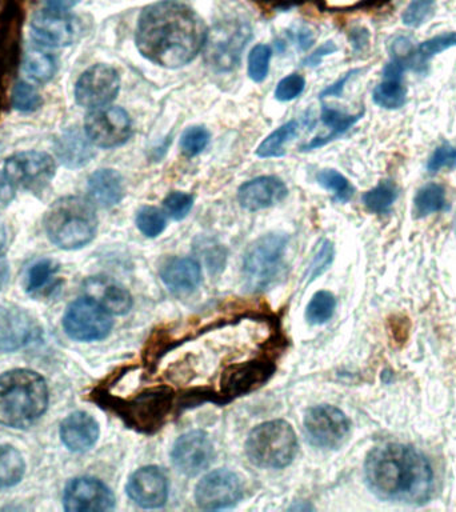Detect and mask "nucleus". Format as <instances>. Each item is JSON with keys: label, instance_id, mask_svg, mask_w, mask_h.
I'll list each match as a JSON object with an SVG mask.
<instances>
[{"label": "nucleus", "instance_id": "obj_1", "mask_svg": "<svg viewBox=\"0 0 456 512\" xmlns=\"http://www.w3.org/2000/svg\"><path fill=\"white\" fill-rule=\"evenodd\" d=\"M203 19L187 4L162 0L140 12L136 47L144 58L164 68L186 66L206 46Z\"/></svg>", "mask_w": 456, "mask_h": 512}, {"label": "nucleus", "instance_id": "obj_2", "mask_svg": "<svg viewBox=\"0 0 456 512\" xmlns=\"http://www.w3.org/2000/svg\"><path fill=\"white\" fill-rule=\"evenodd\" d=\"M364 476L379 499L410 506L426 503L434 486V471L426 456L407 444L375 447L364 463Z\"/></svg>", "mask_w": 456, "mask_h": 512}, {"label": "nucleus", "instance_id": "obj_3", "mask_svg": "<svg viewBox=\"0 0 456 512\" xmlns=\"http://www.w3.org/2000/svg\"><path fill=\"white\" fill-rule=\"evenodd\" d=\"M48 407L46 380L31 370L0 375V424L27 428L42 418Z\"/></svg>", "mask_w": 456, "mask_h": 512}, {"label": "nucleus", "instance_id": "obj_4", "mask_svg": "<svg viewBox=\"0 0 456 512\" xmlns=\"http://www.w3.org/2000/svg\"><path fill=\"white\" fill-rule=\"evenodd\" d=\"M48 239L62 250H79L95 238L98 216L87 199L64 196L56 200L44 216Z\"/></svg>", "mask_w": 456, "mask_h": 512}, {"label": "nucleus", "instance_id": "obj_5", "mask_svg": "<svg viewBox=\"0 0 456 512\" xmlns=\"http://www.w3.org/2000/svg\"><path fill=\"white\" fill-rule=\"evenodd\" d=\"M298 451L295 431L284 420H272L255 427L248 435L246 454L250 462L263 468H283Z\"/></svg>", "mask_w": 456, "mask_h": 512}, {"label": "nucleus", "instance_id": "obj_6", "mask_svg": "<svg viewBox=\"0 0 456 512\" xmlns=\"http://www.w3.org/2000/svg\"><path fill=\"white\" fill-rule=\"evenodd\" d=\"M96 398L99 399V403L106 404L118 412L128 426L139 428L140 431H154L158 428L172 406V394L166 387L154 388L128 400L103 392L96 394Z\"/></svg>", "mask_w": 456, "mask_h": 512}, {"label": "nucleus", "instance_id": "obj_7", "mask_svg": "<svg viewBox=\"0 0 456 512\" xmlns=\"http://www.w3.org/2000/svg\"><path fill=\"white\" fill-rule=\"evenodd\" d=\"M288 238L282 234H267L248 247L243 260V282L248 291L259 292L270 287L283 266Z\"/></svg>", "mask_w": 456, "mask_h": 512}, {"label": "nucleus", "instance_id": "obj_8", "mask_svg": "<svg viewBox=\"0 0 456 512\" xmlns=\"http://www.w3.org/2000/svg\"><path fill=\"white\" fill-rule=\"evenodd\" d=\"M4 172L15 187L42 192L55 178L56 163L47 152L22 151L6 160Z\"/></svg>", "mask_w": 456, "mask_h": 512}, {"label": "nucleus", "instance_id": "obj_9", "mask_svg": "<svg viewBox=\"0 0 456 512\" xmlns=\"http://www.w3.org/2000/svg\"><path fill=\"white\" fill-rule=\"evenodd\" d=\"M64 330L79 342H94L106 338L112 330L111 314L90 298L75 300L63 318Z\"/></svg>", "mask_w": 456, "mask_h": 512}, {"label": "nucleus", "instance_id": "obj_10", "mask_svg": "<svg viewBox=\"0 0 456 512\" xmlns=\"http://www.w3.org/2000/svg\"><path fill=\"white\" fill-rule=\"evenodd\" d=\"M251 28L244 23L228 22L207 36L206 60L216 71H231L238 66Z\"/></svg>", "mask_w": 456, "mask_h": 512}, {"label": "nucleus", "instance_id": "obj_11", "mask_svg": "<svg viewBox=\"0 0 456 512\" xmlns=\"http://www.w3.org/2000/svg\"><path fill=\"white\" fill-rule=\"evenodd\" d=\"M84 134L94 146L115 148L128 142L132 134L130 116L120 107L104 106L88 112Z\"/></svg>", "mask_w": 456, "mask_h": 512}, {"label": "nucleus", "instance_id": "obj_12", "mask_svg": "<svg viewBox=\"0 0 456 512\" xmlns=\"http://www.w3.org/2000/svg\"><path fill=\"white\" fill-rule=\"evenodd\" d=\"M120 78L115 68L95 64L80 75L75 84V100L79 106L94 108L108 106L118 96Z\"/></svg>", "mask_w": 456, "mask_h": 512}, {"label": "nucleus", "instance_id": "obj_13", "mask_svg": "<svg viewBox=\"0 0 456 512\" xmlns=\"http://www.w3.org/2000/svg\"><path fill=\"white\" fill-rule=\"evenodd\" d=\"M31 32L36 40L46 46L66 47L78 40L82 26L67 10L48 7L32 16Z\"/></svg>", "mask_w": 456, "mask_h": 512}, {"label": "nucleus", "instance_id": "obj_14", "mask_svg": "<svg viewBox=\"0 0 456 512\" xmlns=\"http://www.w3.org/2000/svg\"><path fill=\"white\" fill-rule=\"evenodd\" d=\"M304 426L311 443L328 450L342 446L350 432V420L339 408L332 406H318L308 410Z\"/></svg>", "mask_w": 456, "mask_h": 512}, {"label": "nucleus", "instance_id": "obj_15", "mask_svg": "<svg viewBox=\"0 0 456 512\" xmlns=\"http://www.w3.org/2000/svg\"><path fill=\"white\" fill-rule=\"evenodd\" d=\"M243 488L238 475L228 470L210 472L198 483L195 500L203 510H224L242 499Z\"/></svg>", "mask_w": 456, "mask_h": 512}, {"label": "nucleus", "instance_id": "obj_16", "mask_svg": "<svg viewBox=\"0 0 456 512\" xmlns=\"http://www.w3.org/2000/svg\"><path fill=\"white\" fill-rule=\"evenodd\" d=\"M63 504L64 510L70 512L111 511L115 507V496L98 479L76 478L67 484Z\"/></svg>", "mask_w": 456, "mask_h": 512}, {"label": "nucleus", "instance_id": "obj_17", "mask_svg": "<svg viewBox=\"0 0 456 512\" xmlns=\"http://www.w3.org/2000/svg\"><path fill=\"white\" fill-rule=\"evenodd\" d=\"M171 459L182 474L195 476L210 467L214 459V447L203 431L187 432L176 440Z\"/></svg>", "mask_w": 456, "mask_h": 512}, {"label": "nucleus", "instance_id": "obj_18", "mask_svg": "<svg viewBox=\"0 0 456 512\" xmlns=\"http://www.w3.org/2000/svg\"><path fill=\"white\" fill-rule=\"evenodd\" d=\"M38 335V323L23 308L0 307V351L20 350L38 338Z\"/></svg>", "mask_w": 456, "mask_h": 512}, {"label": "nucleus", "instance_id": "obj_19", "mask_svg": "<svg viewBox=\"0 0 456 512\" xmlns=\"http://www.w3.org/2000/svg\"><path fill=\"white\" fill-rule=\"evenodd\" d=\"M127 494L140 507H162L166 504L168 498L166 475L159 467L139 468L128 480Z\"/></svg>", "mask_w": 456, "mask_h": 512}, {"label": "nucleus", "instance_id": "obj_20", "mask_svg": "<svg viewBox=\"0 0 456 512\" xmlns=\"http://www.w3.org/2000/svg\"><path fill=\"white\" fill-rule=\"evenodd\" d=\"M287 194L286 184L276 176H259L240 186L238 199L246 210L260 211L282 202Z\"/></svg>", "mask_w": 456, "mask_h": 512}, {"label": "nucleus", "instance_id": "obj_21", "mask_svg": "<svg viewBox=\"0 0 456 512\" xmlns=\"http://www.w3.org/2000/svg\"><path fill=\"white\" fill-rule=\"evenodd\" d=\"M87 298L95 300L112 315H126L132 307L130 292L104 276H92L83 284Z\"/></svg>", "mask_w": 456, "mask_h": 512}, {"label": "nucleus", "instance_id": "obj_22", "mask_svg": "<svg viewBox=\"0 0 456 512\" xmlns=\"http://www.w3.org/2000/svg\"><path fill=\"white\" fill-rule=\"evenodd\" d=\"M60 438L72 452L88 451L99 438V424L87 412H74L63 420Z\"/></svg>", "mask_w": 456, "mask_h": 512}, {"label": "nucleus", "instance_id": "obj_23", "mask_svg": "<svg viewBox=\"0 0 456 512\" xmlns=\"http://www.w3.org/2000/svg\"><path fill=\"white\" fill-rule=\"evenodd\" d=\"M87 188L92 202L103 208L116 206L124 195L122 175L111 168L95 171L88 178Z\"/></svg>", "mask_w": 456, "mask_h": 512}, {"label": "nucleus", "instance_id": "obj_24", "mask_svg": "<svg viewBox=\"0 0 456 512\" xmlns=\"http://www.w3.org/2000/svg\"><path fill=\"white\" fill-rule=\"evenodd\" d=\"M92 146L94 144L88 140L84 132L70 128L56 140L55 152L67 168H80L94 158Z\"/></svg>", "mask_w": 456, "mask_h": 512}, {"label": "nucleus", "instance_id": "obj_25", "mask_svg": "<svg viewBox=\"0 0 456 512\" xmlns=\"http://www.w3.org/2000/svg\"><path fill=\"white\" fill-rule=\"evenodd\" d=\"M162 280L171 291L192 292L202 282V268L192 258L168 260L162 268Z\"/></svg>", "mask_w": 456, "mask_h": 512}, {"label": "nucleus", "instance_id": "obj_26", "mask_svg": "<svg viewBox=\"0 0 456 512\" xmlns=\"http://www.w3.org/2000/svg\"><path fill=\"white\" fill-rule=\"evenodd\" d=\"M59 266L51 259H42L32 264L26 275V291L35 298L51 295L59 288Z\"/></svg>", "mask_w": 456, "mask_h": 512}, {"label": "nucleus", "instance_id": "obj_27", "mask_svg": "<svg viewBox=\"0 0 456 512\" xmlns=\"http://www.w3.org/2000/svg\"><path fill=\"white\" fill-rule=\"evenodd\" d=\"M362 118L363 112H359V114L356 115H350L346 114V112L335 110V108L323 106L322 120L326 126L331 128V132L327 136H323V138L312 139L310 143L302 146V150L310 151L315 150V148L326 146V144L330 143L331 140L338 138V136L343 135L344 132L350 130V128L354 126V124L358 123Z\"/></svg>", "mask_w": 456, "mask_h": 512}, {"label": "nucleus", "instance_id": "obj_28", "mask_svg": "<svg viewBox=\"0 0 456 512\" xmlns=\"http://www.w3.org/2000/svg\"><path fill=\"white\" fill-rule=\"evenodd\" d=\"M372 99L376 106L384 110H400L407 102V88L404 86L403 76L383 72V80L372 92Z\"/></svg>", "mask_w": 456, "mask_h": 512}, {"label": "nucleus", "instance_id": "obj_29", "mask_svg": "<svg viewBox=\"0 0 456 512\" xmlns=\"http://www.w3.org/2000/svg\"><path fill=\"white\" fill-rule=\"evenodd\" d=\"M448 210L446 188L439 183H427L420 187L414 196V216L422 219L426 216Z\"/></svg>", "mask_w": 456, "mask_h": 512}, {"label": "nucleus", "instance_id": "obj_30", "mask_svg": "<svg viewBox=\"0 0 456 512\" xmlns=\"http://www.w3.org/2000/svg\"><path fill=\"white\" fill-rule=\"evenodd\" d=\"M454 47H456V32H443V34L436 35L434 38L420 43L418 47L414 48V52H412L414 71H426L427 63L430 62L434 56L442 54V52Z\"/></svg>", "mask_w": 456, "mask_h": 512}, {"label": "nucleus", "instance_id": "obj_31", "mask_svg": "<svg viewBox=\"0 0 456 512\" xmlns=\"http://www.w3.org/2000/svg\"><path fill=\"white\" fill-rule=\"evenodd\" d=\"M299 130L300 124L298 120H291V122L283 124L282 127L272 132L271 135H268L267 138L260 143L258 150H256V155L263 159L280 158V156H283L284 152H286L284 151L286 144L298 135Z\"/></svg>", "mask_w": 456, "mask_h": 512}, {"label": "nucleus", "instance_id": "obj_32", "mask_svg": "<svg viewBox=\"0 0 456 512\" xmlns=\"http://www.w3.org/2000/svg\"><path fill=\"white\" fill-rule=\"evenodd\" d=\"M23 70L28 78L36 83H47L54 78L56 72V60L46 51L30 50L24 55Z\"/></svg>", "mask_w": 456, "mask_h": 512}, {"label": "nucleus", "instance_id": "obj_33", "mask_svg": "<svg viewBox=\"0 0 456 512\" xmlns=\"http://www.w3.org/2000/svg\"><path fill=\"white\" fill-rule=\"evenodd\" d=\"M26 463L22 454L11 446L0 447V490L10 488L23 479Z\"/></svg>", "mask_w": 456, "mask_h": 512}, {"label": "nucleus", "instance_id": "obj_34", "mask_svg": "<svg viewBox=\"0 0 456 512\" xmlns=\"http://www.w3.org/2000/svg\"><path fill=\"white\" fill-rule=\"evenodd\" d=\"M399 198V188L391 180H382L378 186L363 195V204L374 214H387Z\"/></svg>", "mask_w": 456, "mask_h": 512}, {"label": "nucleus", "instance_id": "obj_35", "mask_svg": "<svg viewBox=\"0 0 456 512\" xmlns=\"http://www.w3.org/2000/svg\"><path fill=\"white\" fill-rule=\"evenodd\" d=\"M316 180L320 186L326 188L334 195L335 200L340 203L350 202L352 196L355 194V188L350 183V180L340 174L336 170H323L316 175Z\"/></svg>", "mask_w": 456, "mask_h": 512}, {"label": "nucleus", "instance_id": "obj_36", "mask_svg": "<svg viewBox=\"0 0 456 512\" xmlns=\"http://www.w3.org/2000/svg\"><path fill=\"white\" fill-rule=\"evenodd\" d=\"M336 307L335 296L328 291L316 292L310 303H308L306 318L308 323L323 324L328 322L334 315Z\"/></svg>", "mask_w": 456, "mask_h": 512}, {"label": "nucleus", "instance_id": "obj_37", "mask_svg": "<svg viewBox=\"0 0 456 512\" xmlns=\"http://www.w3.org/2000/svg\"><path fill=\"white\" fill-rule=\"evenodd\" d=\"M167 219L163 211L156 207H143L136 215V226L147 238H156L166 230Z\"/></svg>", "mask_w": 456, "mask_h": 512}, {"label": "nucleus", "instance_id": "obj_38", "mask_svg": "<svg viewBox=\"0 0 456 512\" xmlns=\"http://www.w3.org/2000/svg\"><path fill=\"white\" fill-rule=\"evenodd\" d=\"M11 103L20 112H34L43 106V98L30 83L18 82L12 90Z\"/></svg>", "mask_w": 456, "mask_h": 512}, {"label": "nucleus", "instance_id": "obj_39", "mask_svg": "<svg viewBox=\"0 0 456 512\" xmlns=\"http://www.w3.org/2000/svg\"><path fill=\"white\" fill-rule=\"evenodd\" d=\"M272 51L267 44H258L252 48L248 56V76L255 83H262L270 71Z\"/></svg>", "mask_w": 456, "mask_h": 512}, {"label": "nucleus", "instance_id": "obj_40", "mask_svg": "<svg viewBox=\"0 0 456 512\" xmlns=\"http://www.w3.org/2000/svg\"><path fill=\"white\" fill-rule=\"evenodd\" d=\"M208 143H210V132L202 126H192L183 132L180 138V150L188 158H194L204 151Z\"/></svg>", "mask_w": 456, "mask_h": 512}, {"label": "nucleus", "instance_id": "obj_41", "mask_svg": "<svg viewBox=\"0 0 456 512\" xmlns=\"http://www.w3.org/2000/svg\"><path fill=\"white\" fill-rule=\"evenodd\" d=\"M435 10V0H411L406 11L403 12L402 20L407 27H420L427 23Z\"/></svg>", "mask_w": 456, "mask_h": 512}, {"label": "nucleus", "instance_id": "obj_42", "mask_svg": "<svg viewBox=\"0 0 456 512\" xmlns=\"http://www.w3.org/2000/svg\"><path fill=\"white\" fill-rule=\"evenodd\" d=\"M334 256V244L327 239L320 240L318 246H316L314 258H312L310 267H308V279L312 280L315 279L316 276L323 274V272L331 266Z\"/></svg>", "mask_w": 456, "mask_h": 512}, {"label": "nucleus", "instance_id": "obj_43", "mask_svg": "<svg viewBox=\"0 0 456 512\" xmlns=\"http://www.w3.org/2000/svg\"><path fill=\"white\" fill-rule=\"evenodd\" d=\"M456 170V147L450 143H443L442 146L436 147L427 162L428 174H436V172L444 170Z\"/></svg>", "mask_w": 456, "mask_h": 512}, {"label": "nucleus", "instance_id": "obj_44", "mask_svg": "<svg viewBox=\"0 0 456 512\" xmlns=\"http://www.w3.org/2000/svg\"><path fill=\"white\" fill-rule=\"evenodd\" d=\"M192 206H194V198H192V195L186 194V192H171L163 200L164 210L175 220L186 218L190 214Z\"/></svg>", "mask_w": 456, "mask_h": 512}, {"label": "nucleus", "instance_id": "obj_45", "mask_svg": "<svg viewBox=\"0 0 456 512\" xmlns=\"http://www.w3.org/2000/svg\"><path fill=\"white\" fill-rule=\"evenodd\" d=\"M306 86V80L302 75L291 74L283 78L276 86L275 98L279 102H290V100L298 98L302 94Z\"/></svg>", "mask_w": 456, "mask_h": 512}, {"label": "nucleus", "instance_id": "obj_46", "mask_svg": "<svg viewBox=\"0 0 456 512\" xmlns=\"http://www.w3.org/2000/svg\"><path fill=\"white\" fill-rule=\"evenodd\" d=\"M15 186L8 179L6 172L0 171V211L10 206L15 198Z\"/></svg>", "mask_w": 456, "mask_h": 512}, {"label": "nucleus", "instance_id": "obj_47", "mask_svg": "<svg viewBox=\"0 0 456 512\" xmlns=\"http://www.w3.org/2000/svg\"><path fill=\"white\" fill-rule=\"evenodd\" d=\"M359 72H362V70H352L350 72H347L346 75L343 76L342 79H339L338 82L332 84V86L326 88V90H324L322 92V98H324V96H340L343 94V91H344V87H346V84L348 82V80L354 78L355 75H358Z\"/></svg>", "mask_w": 456, "mask_h": 512}, {"label": "nucleus", "instance_id": "obj_48", "mask_svg": "<svg viewBox=\"0 0 456 512\" xmlns=\"http://www.w3.org/2000/svg\"><path fill=\"white\" fill-rule=\"evenodd\" d=\"M336 50H338V47H336L334 43L327 42L326 44H323L322 47H319L314 54L308 56L304 63H306L307 66H318V64L322 62L324 56L334 54Z\"/></svg>", "mask_w": 456, "mask_h": 512}, {"label": "nucleus", "instance_id": "obj_49", "mask_svg": "<svg viewBox=\"0 0 456 512\" xmlns=\"http://www.w3.org/2000/svg\"><path fill=\"white\" fill-rule=\"evenodd\" d=\"M352 46L355 50H362L368 43V32L366 30H356L352 32Z\"/></svg>", "mask_w": 456, "mask_h": 512}, {"label": "nucleus", "instance_id": "obj_50", "mask_svg": "<svg viewBox=\"0 0 456 512\" xmlns=\"http://www.w3.org/2000/svg\"><path fill=\"white\" fill-rule=\"evenodd\" d=\"M44 2L52 8H58V10H70V8L76 6L80 0H44Z\"/></svg>", "mask_w": 456, "mask_h": 512}, {"label": "nucleus", "instance_id": "obj_51", "mask_svg": "<svg viewBox=\"0 0 456 512\" xmlns=\"http://www.w3.org/2000/svg\"><path fill=\"white\" fill-rule=\"evenodd\" d=\"M312 42H314V38H312L311 31L303 30L299 32L298 43L302 50H307L308 47H311Z\"/></svg>", "mask_w": 456, "mask_h": 512}, {"label": "nucleus", "instance_id": "obj_52", "mask_svg": "<svg viewBox=\"0 0 456 512\" xmlns=\"http://www.w3.org/2000/svg\"><path fill=\"white\" fill-rule=\"evenodd\" d=\"M6 242H7L6 228H4L2 226V224H0V251L3 250L4 246H6Z\"/></svg>", "mask_w": 456, "mask_h": 512}]
</instances>
